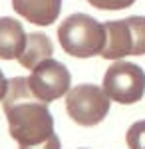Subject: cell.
Wrapping results in <instances>:
<instances>
[{
  "mask_svg": "<svg viewBox=\"0 0 145 149\" xmlns=\"http://www.w3.org/2000/svg\"><path fill=\"white\" fill-rule=\"evenodd\" d=\"M2 105L8 119V131L20 149L36 147L56 137L54 117L48 109V103L34 95L28 78L8 80V92Z\"/></svg>",
  "mask_w": 145,
  "mask_h": 149,
  "instance_id": "1",
  "label": "cell"
},
{
  "mask_svg": "<svg viewBox=\"0 0 145 149\" xmlns=\"http://www.w3.org/2000/svg\"><path fill=\"white\" fill-rule=\"evenodd\" d=\"M62 50L74 58H91L105 48V28L88 14H72L58 28Z\"/></svg>",
  "mask_w": 145,
  "mask_h": 149,
  "instance_id": "2",
  "label": "cell"
},
{
  "mask_svg": "<svg viewBox=\"0 0 145 149\" xmlns=\"http://www.w3.org/2000/svg\"><path fill=\"white\" fill-rule=\"evenodd\" d=\"M105 28V48L101 58L121 60L125 56H145V16L109 20Z\"/></svg>",
  "mask_w": 145,
  "mask_h": 149,
  "instance_id": "3",
  "label": "cell"
},
{
  "mask_svg": "<svg viewBox=\"0 0 145 149\" xmlns=\"http://www.w3.org/2000/svg\"><path fill=\"white\" fill-rule=\"evenodd\" d=\"M109 103L112 100L103 88L93 84H82L68 92L66 97V109L68 115L84 127H93L105 119L109 113Z\"/></svg>",
  "mask_w": 145,
  "mask_h": 149,
  "instance_id": "4",
  "label": "cell"
},
{
  "mask_svg": "<svg viewBox=\"0 0 145 149\" xmlns=\"http://www.w3.org/2000/svg\"><path fill=\"white\" fill-rule=\"evenodd\" d=\"M103 92L112 102L137 103L145 93V72L131 62H115L103 76Z\"/></svg>",
  "mask_w": 145,
  "mask_h": 149,
  "instance_id": "5",
  "label": "cell"
},
{
  "mask_svg": "<svg viewBox=\"0 0 145 149\" xmlns=\"http://www.w3.org/2000/svg\"><path fill=\"white\" fill-rule=\"evenodd\" d=\"M30 90L34 92L36 97H40L42 102L50 103L60 100L62 95L70 92V84H72V76L68 68L58 62L54 58H48L40 66H36L28 78Z\"/></svg>",
  "mask_w": 145,
  "mask_h": 149,
  "instance_id": "6",
  "label": "cell"
},
{
  "mask_svg": "<svg viewBox=\"0 0 145 149\" xmlns=\"http://www.w3.org/2000/svg\"><path fill=\"white\" fill-rule=\"evenodd\" d=\"M12 8L28 22L50 26L60 16L62 0H12Z\"/></svg>",
  "mask_w": 145,
  "mask_h": 149,
  "instance_id": "7",
  "label": "cell"
},
{
  "mask_svg": "<svg viewBox=\"0 0 145 149\" xmlns=\"http://www.w3.org/2000/svg\"><path fill=\"white\" fill-rule=\"evenodd\" d=\"M28 34L14 18H0V60H18L24 52Z\"/></svg>",
  "mask_w": 145,
  "mask_h": 149,
  "instance_id": "8",
  "label": "cell"
},
{
  "mask_svg": "<svg viewBox=\"0 0 145 149\" xmlns=\"http://www.w3.org/2000/svg\"><path fill=\"white\" fill-rule=\"evenodd\" d=\"M54 54V44L46 34L34 32L28 34L26 38V46H24L22 56L18 58L20 66L26 70H34L36 66H40L42 62H46L48 58H52Z\"/></svg>",
  "mask_w": 145,
  "mask_h": 149,
  "instance_id": "9",
  "label": "cell"
},
{
  "mask_svg": "<svg viewBox=\"0 0 145 149\" xmlns=\"http://www.w3.org/2000/svg\"><path fill=\"white\" fill-rule=\"evenodd\" d=\"M127 145L129 149H145V119L135 121L133 125L127 129Z\"/></svg>",
  "mask_w": 145,
  "mask_h": 149,
  "instance_id": "10",
  "label": "cell"
},
{
  "mask_svg": "<svg viewBox=\"0 0 145 149\" xmlns=\"http://www.w3.org/2000/svg\"><path fill=\"white\" fill-rule=\"evenodd\" d=\"M88 2L100 10H123V8H129L135 0H88Z\"/></svg>",
  "mask_w": 145,
  "mask_h": 149,
  "instance_id": "11",
  "label": "cell"
},
{
  "mask_svg": "<svg viewBox=\"0 0 145 149\" xmlns=\"http://www.w3.org/2000/svg\"><path fill=\"white\" fill-rule=\"evenodd\" d=\"M30 149H60V139L52 137L50 141H46V143H42V145H36V147H30Z\"/></svg>",
  "mask_w": 145,
  "mask_h": 149,
  "instance_id": "12",
  "label": "cell"
},
{
  "mask_svg": "<svg viewBox=\"0 0 145 149\" xmlns=\"http://www.w3.org/2000/svg\"><path fill=\"white\" fill-rule=\"evenodd\" d=\"M6 92H8V80H6V78H4V74L0 72V102L4 100Z\"/></svg>",
  "mask_w": 145,
  "mask_h": 149,
  "instance_id": "13",
  "label": "cell"
}]
</instances>
